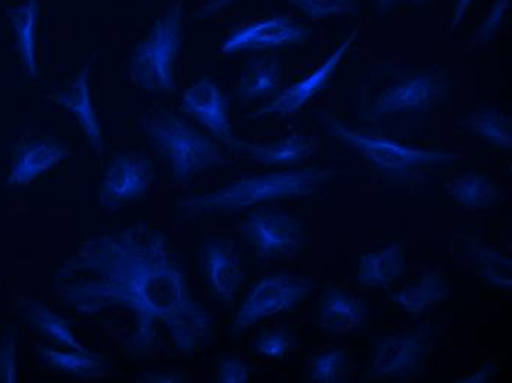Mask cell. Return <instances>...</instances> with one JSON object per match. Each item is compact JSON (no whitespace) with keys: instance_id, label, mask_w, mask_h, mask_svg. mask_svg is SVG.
<instances>
[{"instance_id":"cell-1","label":"cell","mask_w":512,"mask_h":383,"mask_svg":"<svg viewBox=\"0 0 512 383\" xmlns=\"http://www.w3.org/2000/svg\"><path fill=\"white\" fill-rule=\"evenodd\" d=\"M61 302L81 316L126 313L131 320L124 348L148 356L167 336L192 354L208 344L214 317L193 297L189 280L167 235L149 223L84 241L55 279Z\"/></svg>"},{"instance_id":"cell-2","label":"cell","mask_w":512,"mask_h":383,"mask_svg":"<svg viewBox=\"0 0 512 383\" xmlns=\"http://www.w3.org/2000/svg\"><path fill=\"white\" fill-rule=\"evenodd\" d=\"M336 174V171L317 167L252 174L234 180L218 191L181 199L177 208L187 217L239 213L258 205L317 193Z\"/></svg>"},{"instance_id":"cell-3","label":"cell","mask_w":512,"mask_h":383,"mask_svg":"<svg viewBox=\"0 0 512 383\" xmlns=\"http://www.w3.org/2000/svg\"><path fill=\"white\" fill-rule=\"evenodd\" d=\"M174 182L190 183L220 163L221 146L177 112L159 108L137 121Z\"/></svg>"},{"instance_id":"cell-4","label":"cell","mask_w":512,"mask_h":383,"mask_svg":"<svg viewBox=\"0 0 512 383\" xmlns=\"http://www.w3.org/2000/svg\"><path fill=\"white\" fill-rule=\"evenodd\" d=\"M184 39V6L168 5L134 46L128 61L131 82L152 93L176 92V70Z\"/></svg>"},{"instance_id":"cell-5","label":"cell","mask_w":512,"mask_h":383,"mask_svg":"<svg viewBox=\"0 0 512 383\" xmlns=\"http://www.w3.org/2000/svg\"><path fill=\"white\" fill-rule=\"evenodd\" d=\"M320 120L330 136L348 146L362 160L390 176L411 177L421 168L451 164L455 161V154L452 152L417 148L398 142L392 137L370 135L351 129L329 112H323Z\"/></svg>"},{"instance_id":"cell-6","label":"cell","mask_w":512,"mask_h":383,"mask_svg":"<svg viewBox=\"0 0 512 383\" xmlns=\"http://www.w3.org/2000/svg\"><path fill=\"white\" fill-rule=\"evenodd\" d=\"M311 292V282L290 274H270L262 277L240 305L233 328L236 332L254 328L270 317L298 307Z\"/></svg>"},{"instance_id":"cell-7","label":"cell","mask_w":512,"mask_h":383,"mask_svg":"<svg viewBox=\"0 0 512 383\" xmlns=\"http://www.w3.org/2000/svg\"><path fill=\"white\" fill-rule=\"evenodd\" d=\"M246 241L261 258H279L304 248L307 232L304 223L292 214L256 208L242 224Z\"/></svg>"},{"instance_id":"cell-8","label":"cell","mask_w":512,"mask_h":383,"mask_svg":"<svg viewBox=\"0 0 512 383\" xmlns=\"http://www.w3.org/2000/svg\"><path fill=\"white\" fill-rule=\"evenodd\" d=\"M361 30L362 26L359 24V26L355 27L354 30L348 34V37L334 49L332 54L327 56L326 61H324L320 67L315 68L311 74H308V76H305L304 79L299 80V82L286 87V89L280 90L268 104L251 112L249 118H283L301 111L318 93L323 92V90L332 83L337 68L342 64L349 49L357 42Z\"/></svg>"},{"instance_id":"cell-9","label":"cell","mask_w":512,"mask_h":383,"mask_svg":"<svg viewBox=\"0 0 512 383\" xmlns=\"http://www.w3.org/2000/svg\"><path fill=\"white\" fill-rule=\"evenodd\" d=\"M311 28L287 15L261 18L246 26L234 28L221 45L223 54L276 51L289 46L307 45Z\"/></svg>"},{"instance_id":"cell-10","label":"cell","mask_w":512,"mask_h":383,"mask_svg":"<svg viewBox=\"0 0 512 383\" xmlns=\"http://www.w3.org/2000/svg\"><path fill=\"white\" fill-rule=\"evenodd\" d=\"M155 171L145 152L128 151L114 155L106 165L99 201L102 207L120 208L143 198L151 189Z\"/></svg>"},{"instance_id":"cell-11","label":"cell","mask_w":512,"mask_h":383,"mask_svg":"<svg viewBox=\"0 0 512 383\" xmlns=\"http://www.w3.org/2000/svg\"><path fill=\"white\" fill-rule=\"evenodd\" d=\"M429 354V338L421 330L386 336L374 348L373 375L379 379L412 378L423 370Z\"/></svg>"},{"instance_id":"cell-12","label":"cell","mask_w":512,"mask_h":383,"mask_svg":"<svg viewBox=\"0 0 512 383\" xmlns=\"http://www.w3.org/2000/svg\"><path fill=\"white\" fill-rule=\"evenodd\" d=\"M181 107L198 121L214 139L229 143L233 139L230 107L221 87L211 77H202L181 93Z\"/></svg>"},{"instance_id":"cell-13","label":"cell","mask_w":512,"mask_h":383,"mask_svg":"<svg viewBox=\"0 0 512 383\" xmlns=\"http://www.w3.org/2000/svg\"><path fill=\"white\" fill-rule=\"evenodd\" d=\"M202 266L209 288L224 304L231 305L242 286L243 267L240 249L230 239L214 238L202 249Z\"/></svg>"},{"instance_id":"cell-14","label":"cell","mask_w":512,"mask_h":383,"mask_svg":"<svg viewBox=\"0 0 512 383\" xmlns=\"http://www.w3.org/2000/svg\"><path fill=\"white\" fill-rule=\"evenodd\" d=\"M70 157V149L58 137L40 136L18 143L6 185L27 186Z\"/></svg>"},{"instance_id":"cell-15","label":"cell","mask_w":512,"mask_h":383,"mask_svg":"<svg viewBox=\"0 0 512 383\" xmlns=\"http://www.w3.org/2000/svg\"><path fill=\"white\" fill-rule=\"evenodd\" d=\"M90 71H92V61L81 68L73 82L53 96V102L76 120L93 151L99 154L103 151V130L98 111L93 104Z\"/></svg>"},{"instance_id":"cell-16","label":"cell","mask_w":512,"mask_h":383,"mask_svg":"<svg viewBox=\"0 0 512 383\" xmlns=\"http://www.w3.org/2000/svg\"><path fill=\"white\" fill-rule=\"evenodd\" d=\"M442 93V82L432 74H423L383 89L376 99L373 114L376 117H392L404 112L421 111L430 107Z\"/></svg>"},{"instance_id":"cell-17","label":"cell","mask_w":512,"mask_h":383,"mask_svg":"<svg viewBox=\"0 0 512 383\" xmlns=\"http://www.w3.org/2000/svg\"><path fill=\"white\" fill-rule=\"evenodd\" d=\"M226 145L231 151L267 167L302 164L314 152L311 137L301 133L279 137L268 143H249L233 137Z\"/></svg>"},{"instance_id":"cell-18","label":"cell","mask_w":512,"mask_h":383,"mask_svg":"<svg viewBox=\"0 0 512 383\" xmlns=\"http://www.w3.org/2000/svg\"><path fill=\"white\" fill-rule=\"evenodd\" d=\"M283 87V65L279 56L264 54L246 62L237 82L236 96L242 102H255L277 95Z\"/></svg>"},{"instance_id":"cell-19","label":"cell","mask_w":512,"mask_h":383,"mask_svg":"<svg viewBox=\"0 0 512 383\" xmlns=\"http://www.w3.org/2000/svg\"><path fill=\"white\" fill-rule=\"evenodd\" d=\"M368 308L365 301L337 288H327L320 304V326L334 335H345L365 325Z\"/></svg>"},{"instance_id":"cell-20","label":"cell","mask_w":512,"mask_h":383,"mask_svg":"<svg viewBox=\"0 0 512 383\" xmlns=\"http://www.w3.org/2000/svg\"><path fill=\"white\" fill-rule=\"evenodd\" d=\"M15 37V49L28 76H39L37 61V34H39L40 0H26L23 5L8 9Z\"/></svg>"},{"instance_id":"cell-21","label":"cell","mask_w":512,"mask_h":383,"mask_svg":"<svg viewBox=\"0 0 512 383\" xmlns=\"http://www.w3.org/2000/svg\"><path fill=\"white\" fill-rule=\"evenodd\" d=\"M405 252L401 244L359 258L358 283L364 288H387L404 276Z\"/></svg>"},{"instance_id":"cell-22","label":"cell","mask_w":512,"mask_h":383,"mask_svg":"<svg viewBox=\"0 0 512 383\" xmlns=\"http://www.w3.org/2000/svg\"><path fill=\"white\" fill-rule=\"evenodd\" d=\"M449 295H451V286L442 274L426 273L415 285L407 286L390 295V301L395 302L411 316L420 317L424 311L448 300Z\"/></svg>"},{"instance_id":"cell-23","label":"cell","mask_w":512,"mask_h":383,"mask_svg":"<svg viewBox=\"0 0 512 383\" xmlns=\"http://www.w3.org/2000/svg\"><path fill=\"white\" fill-rule=\"evenodd\" d=\"M40 360L48 369L64 375L76 376L80 379H96L103 375L101 356L87 350L61 351L55 348L42 347L39 350Z\"/></svg>"},{"instance_id":"cell-24","label":"cell","mask_w":512,"mask_h":383,"mask_svg":"<svg viewBox=\"0 0 512 383\" xmlns=\"http://www.w3.org/2000/svg\"><path fill=\"white\" fill-rule=\"evenodd\" d=\"M26 317L31 328L65 350H86L80 339L74 335L70 323L40 301L26 305Z\"/></svg>"},{"instance_id":"cell-25","label":"cell","mask_w":512,"mask_h":383,"mask_svg":"<svg viewBox=\"0 0 512 383\" xmlns=\"http://www.w3.org/2000/svg\"><path fill=\"white\" fill-rule=\"evenodd\" d=\"M460 126L471 135L485 140L496 148H512L511 115L501 111H479L461 118Z\"/></svg>"},{"instance_id":"cell-26","label":"cell","mask_w":512,"mask_h":383,"mask_svg":"<svg viewBox=\"0 0 512 383\" xmlns=\"http://www.w3.org/2000/svg\"><path fill=\"white\" fill-rule=\"evenodd\" d=\"M448 189L452 198L468 210H485L501 198L495 183L474 171L452 180Z\"/></svg>"},{"instance_id":"cell-27","label":"cell","mask_w":512,"mask_h":383,"mask_svg":"<svg viewBox=\"0 0 512 383\" xmlns=\"http://www.w3.org/2000/svg\"><path fill=\"white\" fill-rule=\"evenodd\" d=\"M348 353L339 348L323 351L309 361V379L314 383H339L349 375Z\"/></svg>"},{"instance_id":"cell-28","label":"cell","mask_w":512,"mask_h":383,"mask_svg":"<svg viewBox=\"0 0 512 383\" xmlns=\"http://www.w3.org/2000/svg\"><path fill=\"white\" fill-rule=\"evenodd\" d=\"M477 272L496 288H512V261L510 257L490 247H477Z\"/></svg>"},{"instance_id":"cell-29","label":"cell","mask_w":512,"mask_h":383,"mask_svg":"<svg viewBox=\"0 0 512 383\" xmlns=\"http://www.w3.org/2000/svg\"><path fill=\"white\" fill-rule=\"evenodd\" d=\"M309 20L348 17L358 9V0H284Z\"/></svg>"},{"instance_id":"cell-30","label":"cell","mask_w":512,"mask_h":383,"mask_svg":"<svg viewBox=\"0 0 512 383\" xmlns=\"http://www.w3.org/2000/svg\"><path fill=\"white\" fill-rule=\"evenodd\" d=\"M252 348L259 356L270 360H283L293 350V338L284 329H262L255 336Z\"/></svg>"},{"instance_id":"cell-31","label":"cell","mask_w":512,"mask_h":383,"mask_svg":"<svg viewBox=\"0 0 512 383\" xmlns=\"http://www.w3.org/2000/svg\"><path fill=\"white\" fill-rule=\"evenodd\" d=\"M512 0H493L487 9L485 17L480 21L476 31V40L480 43H489L498 36L501 28L505 26L511 12Z\"/></svg>"},{"instance_id":"cell-32","label":"cell","mask_w":512,"mask_h":383,"mask_svg":"<svg viewBox=\"0 0 512 383\" xmlns=\"http://www.w3.org/2000/svg\"><path fill=\"white\" fill-rule=\"evenodd\" d=\"M217 381L246 383L251 381V367L240 357H223L218 361Z\"/></svg>"},{"instance_id":"cell-33","label":"cell","mask_w":512,"mask_h":383,"mask_svg":"<svg viewBox=\"0 0 512 383\" xmlns=\"http://www.w3.org/2000/svg\"><path fill=\"white\" fill-rule=\"evenodd\" d=\"M18 381V350L15 338H5L0 344V383Z\"/></svg>"},{"instance_id":"cell-34","label":"cell","mask_w":512,"mask_h":383,"mask_svg":"<svg viewBox=\"0 0 512 383\" xmlns=\"http://www.w3.org/2000/svg\"><path fill=\"white\" fill-rule=\"evenodd\" d=\"M236 2L237 0H209L206 5L196 11L195 18L196 20H208V18L215 17V15L226 11L227 8H230Z\"/></svg>"},{"instance_id":"cell-35","label":"cell","mask_w":512,"mask_h":383,"mask_svg":"<svg viewBox=\"0 0 512 383\" xmlns=\"http://www.w3.org/2000/svg\"><path fill=\"white\" fill-rule=\"evenodd\" d=\"M495 376V366L492 363H487L485 366L477 369L476 372L470 373V375L462 376L461 379H457V383H486Z\"/></svg>"},{"instance_id":"cell-36","label":"cell","mask_w":512,"mask_h":383,"mask_svg":"<svg viewBox=\"0 0 512 383\" xmlns=\"http://www.w3.org/2000/svg\"><path fill=\"white\" fill-rule=\"evenodd\" d=\"M474 2H476V0H454V8H452L451 17L452 31L461 26L462 21L467 17L468 11H470Z\"/></svg>"},{"instance_id":"cell-37","label":"cell","mask_w":512,"mask_h":383,"mask_svg":"<svg viewBox=\"0 0 512 383\" xmlns=\"http://www.w3.org/2000/svg\"><path fill=\"white\" fill-rule=\"evenodd\" d=\"M426 2L429 0H376L377 6L383 11H390L402 5H423Z\"/></svg>"},{"instance_id":"cell-38","label":"cell","mask_w":512,"mask_h":383,"mask_svg":"<svg viewBox=\"0 0 512 383\" xmlns=\"http://www.w3.org/2000/svg\"><path fill=\"white\" fill-rule=\"evenodd\" d=\"M148 382H183V376L177 375V373H149Z\"/></svg>"}]
</instances>
